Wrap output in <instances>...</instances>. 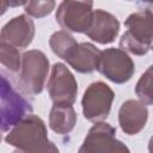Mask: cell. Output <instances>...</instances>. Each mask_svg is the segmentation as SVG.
I'll return each mask as SVG.
<instances>
[{
    "instance_id": "6da1fadb",
    "label": "cell",
    "mask_w": 153,
    "mask_h": 153,
    "mask_svg": "<svg viewBox=\"0 0 153 153\" xmlns=\"http://www.w3.org/2000/svg\"><path fill=\"white\" fill-rule=\"evenodd\" d=\"M5 142L24 153H56L59 148L48 139L44 121L30 114L19 121L5 136Z\"/></svg>"
},
{
    "instance_id": "7a4b0ae2",
    "label": "cell",
    "mask_w": 153,
    "mask_h": 153,
    "mask_svg": "<svg viewBox=\"0 0 153 153\" xmlns=\"http://www.w3.org/2000/svg\"><path fill=\"white\" fill-rule=\"evenodd\" d=\"M127 31L121 36L120 48L134 55H145L153 44V14L148 8L129 14L124 22Z\"/></svg>"
},
{
    "instance_id": "3957f363",
    "label": "cell",
    "mask_w": 153,
    "mask_h": 153,
    "mask_svg": "<svg viewBox=\"0 0 153 153\" xmlns=\"http://www.w3.org/2000/svg\"><path fill=\"white\" fill-rule=\"evenodd\" d=\"M49 68V60L43 51L38 49L25 51L17 79L20 91L26 94H39L45 85Z\"/></svg>"
},
{
    "instance_id": "277c9868",
    "label": "cell",
    "mask_w": 153,
    "mask_h": 153,
    "mask_svg": "<svg viewBox=\"0 0 153 153\" xmlns=\"http://www.w3.org/2000/svg\"><path fill=\"white\" fill-rule=\"evenodd\" d=\"M93 16V0H62L55 18L57 24L68 32L85 33Z\"/></svg>"
},
{
    "instance_id": "5b68a950",
    "label": "cell",
    "mask_w": 153,
    "mask_h": 153,
    "mask_svg": "<svg viewBox=\"0 0 153 153\" xmlns=\"http://www.w3.org/2000/svg\"><path fill=\"white\" fill-rule=\"evenodd\" d=\"M1 130L5 133L19 121L32 112V106L19 92L14 90L5 74L1 75Z\"/></svg>"
},
{
    "instance_id": "8992f818",
    "label": "cell",
    "mask_w": 153,
    "mask_h": 153,
    "mask_svg": "<svg viewBox=\"0 0 153 153\" xmlns=\"http://www.w3.org/2000/svg\"><path fill=\"white\" fill-rule=\"evenodd\" d=\"M114 99L115 92L104 81H94L86 87L81 99L84 117L90 122L106 120Z\"/></svg>"
},
{
    "instance_id": "52a82bcc",
    "label": "cell",
    "mask_w": 153,
    "mask_h": 153,
    "mask_svg": "<svg viewBox=\"0 0 153 153\" xmlns=\"http://www.w3.org/2000/svg\"><path fill=\"white\" fill-rule=\"evenodd\" d=\"M98 72L115 84H124L131 79L135 63L128 53L121 48H108L102 51Z\"/></svg>"
},
{
    "instance_id": "ba28073f",
    "label": "cell",
    "mask_w": 153,
    "mask_h": 153,
    "mask_svg": "<svg viewBox=\"0 0 153 153\" xmlns=\"http://www.w3.org/2000/svg\"><path fill=\"white\" fill-rule=\"evenodd\" d=\"M98 152H129V148L122 141L116 139V128L103 121L94 122L79 148V153Z\"/></svg>"
},
{
    "instance_id": "9c48e42d",
    "label": "cell",
    "mask_w": 153,
    "mask_h": 153,
    "mask_svg": "<svg viewBox=\"0 0 153 153\" xmlns=\"http://www.w3.org/2000/svg\"><path fill=\"white\" fill-rule=\"evenodd\" d=\"M47 90L53 103L73 104L78 94V82L65 63L56 62L51 67Z\"/></svg>"
},
{
    "instance_id": "30bf717a",
    "label": "cell",
    "mask_w": 153,
    "mask_h": 153,
    "mask_svg": "<svg viewBox=\"0 0 153 153\" xmlns=\"http://www.w3.org/2000/svg\"><path fill=\"white\" fill-rule=\"evenodd\" d=\"M35 23L27 14H19L7 22L0 33L1 42L10 43L19 49L29 47L35 37Z\"/></svg>"
},
{
    "instance_id": "8fae6325",
    "label": "cell",
    "mask_w": 153,
    "mask_h": 153,
    "mask_svg": "<svg viewBox=\"0 0 153 153\" xmlns=\"http://www.w3.org/2000/svg\"><path fill=\"white\" fill-rule=\"evenodd\" d=\"M120 27V22L112 13L97 8L93 11L92 22L85 33L96 43L110 44L118 36Z\"/></svg>"
},
{
    "instance_id": "7c38bea8",
    "label": "cell",
    "mask_w": 153,
    "mask_h": 153,
    "mask_svg": "<svg viewBox=\"0 0 153 153\" xmlns=\"http://www.w3.org/2000/svg\"><path fill=\"white\" fill-rule=\"evenodd\" d=\"M148 120V109L141 100L128 99L118 110V124L127 135L139 134Z\"/></svg>"
},
{
    "instance_id": "4fadbf2b",
    "label": "cell",
    "mask_w": 153,
    "mask_h": 153,
    "mask_svg": "<svg viewBox=\"0 0 153 153\" xmlns=\"http://www.w3.org/2000/svg\"><path fill=\"white\" fill-rule=\"evenodd\" d=\"M102 50L90 42L79 43L74 53L66 61L78 73H92L98 67Z\"/></svg>"
},
{
    "instance_id": "5bb4252c",
    "label": "cell",
    "mask_w": 153,
    "mask_h": 153,
    "mask_svg": "<svg viewBox=\"0 0 153 153\" xmlns=\"http://www.w3.org/2000/svg\"><path fill=\"white\" fill-rule=\"evenodd\" d=\"M76 124V112L72 104L54 103L49 114L50 129L60 135L69 134Z\"/></svg>"
},
{
    "instance_id": "9a60e30c",
    "label": "cell",
    "mask_w": 153,
    "mask_h": 153,
    "mask_svg": "<svg viewBox=\"0 0 153 153\" xmlns=\"http://www.w3.org/2000/svg\"><path fill=\"white\" fill-rule=\"evenodd\" d=\"M49 45L53 53L60 59L67 61L69 56L74 53L79 43L76 39L66 30H60L54 32L49 38Z\"/></svg>"
},
{
    "instance_id": "2e32d148",
    "label": "cell",
    "mask_w": 153,
    "mask_h": 153,
    "mask_svg": "<svg viewBox=\"0 0 153 153\" xmlns=\"http://www.w3.org/2000/svg\"><path fill=\"white\" fill-rule=\"evenodd\" d=\"M135 93L143 104L153 105V65L149 66L139 78L135 85Z\"/></svg>"
},
{
    "instance_id": "e0dca14e",
    "label": "cell",
    "mask_w": 153,
    "mask_h": 153,
    "mask_svg": "<svg viewBox=\"0 0 153 153\" xmlns=\"http://www.w3.org/2000/svg\"><path fill=\"white\" fill-rule=\"evenodd\" d=\"M22 57L23 55H20L19 48L6 42H0V61L11 73H18L20 71Z\"/></svg>"
},
{
    "instance_id": "ac0fdd59",
    "label": "cell",
    "mask_w": 153,
    "mask_h": 153,
    "mask_svg": "<svg viewBox=\"0 0 153 153\" xmlns=\"http://www.w3.org/2000/svg\"><path fill=\"white\" fill-rule=\"evenodd\" d=\"M55 0H26L24 10L26 14L33 18H44L55 8Z\"/></svg>"
},
{
    "instance_id": "d6986e66",
    "label": "cell",
    "mask_w": 153,
    "mask_h": 153,
    "mask_svg": "<svg viewBox=\"0 0 153 153\" xmlns=\"http://www.w3.org/2000/svg\"><path fill=\"white\" fill-rule=\"evenodd\" d=\"M25 4L26 0H1V14H4L8 7H19Z\"/></svg>"
},
{
    "instance_id": "ffe728a7",
    "label": "cell",
    "mask_w": 153,
    "mask_h": 153,
    "mask_svg": "<svg viewBox=\"0 0 153 153\" xmlns=\"http://www.w3.org/2000/svg\"><path fill=\"white\" fill-rule=\"evenodd\" d=\"M148 151L151 153H153V136H151L149 139V142H148Z\"/></svg>"
},
{
    "instance_id": "44dd1931",
    "label": "cell",
    "mask_w": 153,
    "mask_h": 153,
    "mask_svg": "<svg viewBox=\"0 0 153 153\" xmlns=\"http://www.w3.org/2000/svg\"><path fill=\"white\" fill-rule=\"evenodd\" d=\"M147 8H148V10H149V12L153 14V4H151V6H148Z\"/></svg>"
},
{
    "instance_id": "7402d4cb",
    "label": "cell",
    "mask_w": 153,
    "mask_h": 153,
    "mask_svg": "<svg viewBox=\"0 0 153 153\" xmlns=\"http://www.w3.org/2000/svg\"><path fill=\"white\" fill-rule=\"evenodd\" d=\"M143 2H148V4H153V0H142Z\"/></svg>"
},
{
    "instance_id": "603a6c76",
    "label": "cell",
    "mask_w": 153,
    "mask_h": 153,
    "mask_svg": "<svg viewBox=\"0 0 153 153\" xmlns=\"http://www.w3.org/2000/svg\"><path fill=\"white\" fill-rule=\"evenodd\" d=\"M127 1H131V0H127Z\"/></svg>"
},
{
    "instance_id": "cb8c5ba5",
    "label": "cell",
    "mask_w": 153,
    "mask_h": 153,
    "mask_svg": "<svg viewBox=\"0 0 153 153\" xmlns=\"http://www.w3.org/2000/svg\"><path fill=\"white\" fill-rule=\"evenodd\" d=\"M152 49H153V48H152Z\"/></svg>"
}]
</instances>
